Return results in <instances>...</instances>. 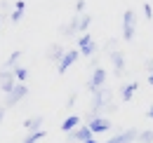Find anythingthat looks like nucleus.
Instances as JSON below:
<instances>
[{"label": "nucleus", "mask_w": 153, "mask_h": 143, "mask_svg": "<svg viewBox=\"0 0 153 143\" xmlns=\"http://www.w3.org/2000/svg\"><path fill=\"white\" fill-rule=\"evenodd\" d=\"M78 52H80V56H87V59L97 54V42L90 33H82L78 38Z\"/></svg>", "instance_id": "nucleus-3"}, {"label": "nucleus", "mask_w": 153, "mask_h": 143, "mask_svg": "<svg viewBox=\"0 0 153 143\" xmlns=\"http://www.w3.org/2000/svg\"><path fill=\"white\" fill-rule=\"evenodd\" d=\"M78 28H80V14L71 17V21H66V24L59 28V33H61L64 38H71V35H78V33H80Z\"/></svg>", "instance_id": "nucleus-7"}, {"label": "nucleus", "mask_w": 153, "mask_h": 143, "mask_svg": "<svg viewBox=\"0 0 153 143\" xmlns=\"http://www.w3.org/2000/svg\"><path fill=\"white\" fill-rule=\"evenodd\" d=\"M134 31H137V14L134 10H125L123 14V40H132L134 38Z\"/></svg>", "instance_id": "nucleus-2"}, {"label": "nucleus", "mask_w": 153, "mask_h": 143, "mask_svg": "<svg viewBox=\"0 0 153 143\" xmlns=\"http://www.w3.org/2000/svg\"><path fill=\"white\" fill-rule=\"evenodd\" d=\"M149 117H151V120H153V106H151V110H149Z\"/></svg>", "instance_id": "nucleus-30"}, {"label": "nucleus", "mask_w": 153, "mask_h": 143, "mask_svg": "<svg viewBox=\"0 0 153 143\" xmlns=\"http://www.w3.org/2000/svg\"><path fill=\"white\" fill-rule=\"evenodd\" d=\"M144 14H146V19H153V7L149 2H144Z\"/></svg>", "instance_id": "nucleus-23"}, {"label": "nucleus", "mask_w": 153, "mask_h": 143, "mask_svg": "<svg viewBox=\"0 0 153 143\" xmlns=\"http://www.w3.org/2000/svg\"><path fill=\"white\" fill-rule=\"evenodd\" d=\"M108 59H111V63H113L115 75L120 77V75L125 73V54L118 52V49H111V52H108Z\"/></svg>", "instance_id": "nucleus-9"}, {"label": "nucleus", "mask_w": 153, "mask_h": 143, "mask_svg": "<svg viewBox=\"0 0 153 143\" xmlns=\"http://www.w3.org/2000/svg\"><path fill=\"white\" fill-rule=\"evenodd\" d=\"M19 61H21V49H14V52L10 54V59L5 61V68H7V71H14V68L19 66Z\"/></svg>", "instance_id": "nucleus-17"}, {"label": "nucleus", "mask_w": 153, "mask_h": 143, "mask_svg": "<svg viewBox=\"0 0 153 143\" xmlns=\"http://www.w3.org/2000/svg\"><path fill=\"white\" fill-rule=\"evenodd\" d=\"M5 113H7V110H5V106H0V125H2V120H5Z\"/></svg>", "instance_id": "nucleus-26"}, {"label": "nucleus", "mask_w": 153, "mask_h": 143, "mask_svg": "<svg viewBox=\"0 0 153 143\" xmlns=\"http://www.w3.org/2000/svg\"><path fill=\"white\" fill-rule=\"evenodd\" d=\"M85 143H101V141H97V139H90V141H85Z\"/></svg>", "instance_id": "nucleus-29"}, {"label": "nucleus", "mask_w": 153, "mask_h": 143, "mask_svg": "<svg viewBox=\"0 0 153 143\" xmlns=\"http://www.w3.org/2000/svg\"><path fill=\"white\" fill-rule=\"evenodd\" d=\"M0 24H2V17H0Z\"/></svg>", "instance_id": "nucleus-31"}, {"label": "nucleus", "mask_w": 153, "mask_h": 143, "mask_svg": "<svg viewBox=\"0 0 153 143\" xmlns=\"http://www.w3.org/2000/svg\"><path fill=\"white\" fill-rule=\"evenodd\" d=\"M47 136V129H38V131H28L26 136H24V141L21 143H38V141H42Z\"/></svg>", "instance_id": "nucleus-16"}, {"label": "nucleus", "mask_w": 153, "mask_h": 143, "mask_svg": "<svg viewBox=\"0 0 153 143\" xmlns=\"http://www.w3.org/2000/svg\"><path fill=\"white\" fill-rule=\"evenodd\" d=\"M90 24H92V17H90V14H80V28H78V31H80V35H82V33H87Z\"/></svg>", "instance_id": "nucleus-18"}, {"label": "nucleus", "mask_w": 153, "mask_h": 143, "mask_svg": "<svg viewBox=\"0 0 153 143\" xmlns=\"http://www.w3.org/2000/svg\"><path fill=\"white\" fill-rule=\"evenodd\" d=\"M78 56H80V52L78 49H66V54L61 56V61L57 63V71H59V75H64V73L68 71L73 63L78 61Z\"/></svg>", "instance_id": "nucleus-5"}, {"label": "nucleus", "mask_w": 153, "mask_h": 143, "mask_svg": "<svg viewBox=\"0 0 153 143\" xmlns=\"http://www.w3.org/2000/svg\"><path fill=\"white\" fill-rule=\"evenodd\" d=\"M76 101H78V91H73V94H71V96H68V99H66V108H68V110H71V108L76 106Z\"/></svg>", "instance_id": "nucleus-21"}, {"label": "nucleus", "mask_w": 153, "mask_h": 143, "mask_svg": "<svg viewBox=\"0 0 153 143\" xmlns=\"http://www.w3.org/2000/svg\"><path fill=\"white\" fill-rule=\"evenodd\" d=\"M14 85H17V80H14V71H5L0 73V89L5 91V94H10V91L14 89Z\"/></svg>", "instance_id": "nucleus-11"}, {"label": "nucleus", "mask_w": 153, "mask_h": 143, "mask_svg": "<svg viewBox=\"0 0 153 143\" xmlns=\"http://www.w3.org/2000/svg\"><path fill=\"white\" fill-rule=\"evenodd\" d=\"M87 127L92 129V134H104V131H108V129H111V120H108V117H104V115H99V117H94V120H90Z\"/></svg>", "instance_id": "nucleus-8"}, {"label": "nucleus", "mask_w": 153, "mask_h": 143, "mask_svg": "<svg viewBox=\"0 0 153 143\" xmlns=\"http://www.w3.org/2000/svg\"><path fill=\"white\" fill-rule=\"evenodd\" d=\"M146 68H149V71H153V59H149V61H146Z\"/></svg>", "instance_id": "nucleus-27"}, {"label": "nucleus", "mask_w": 153, "mask_h": 143, "mask_svg": "<svg viewBox=\"0 0 153 143\" xmlns=\"http://www.w3.org/2000/svg\"><path fill=\"white\" fill-rule=\"evenodd\" d=\"M106 85V71L101 68V66H97L94 71H92V75H90V80H87V89H90V94H94L97 89H101Z\"/></svg>", "instance_id": "nucleus-4"}, {"label": "nucleus", "mask_w": 153, "mask_h": 143, "mask_svg": "<svg viewBox=\"0 0 153 143\" xmlns=\"http://www.w3.org/2000/svg\"><path fill=\"white\" fill-rule=\"evenodd\" d=\"M137 136H139L137 129H125V131L115 134L113 139H108V141H104V143H134V141H137Z\"/></svg>", "instance_id": "nucleus-10"}, {"label": "nucleus", "mask_w": 153, "mask_h": 143, "mask_svg": "<svg viewBox=\"0 0 153 143\" xmlns=\"http://www.w3.org/2000/svg\"><path fill=\"white\" fill-rule=\"evenodd\" d=\"M137 141H139V143H153V129H146V131H139Z\"/></svg>", "instance_id": "nucleus-19"}, {"label": "nucleus", "mask_w": 153, "mask_h": 143, "mask_svg": "<svg viewBox=\"0 0 153 143\" xmlns=\"http://www.w3.org/2000/svg\"><path fill=\"white\" fill-rule=\"evenodd\" d=\"M64 54H66V49H64V45H59V42H54V45L47 47V59H50L52 63H59Z\"/></svg>", "instance_id": "nucleus-12"}, {"label": "nucleus", "mask_w": 153, "mask_h": 143, "mask_svg": "<svg viewBox=\"0 0 153 143\" xmlns=\"http://www.w3.org/2000/svg\"><path fill=\"white\" fill-rule=\"evenodd\" d=\"M68 136V141H76V143H85L90 141V139H94V134H92V129L85 125V127H78L76 131H71V134H66Z\"/></svg>", "instance_id": "nucleus-6"}, {"label": "nucleus", "mask_w": 153, "mask_h": 143, "mask_svg": "<svg viewBox=\"0 0 153 143\" xmlns=\"http://www.w3.org/2000/svg\"><path fill=\"white\" fill-rule=\"evenodd\" d=\"M85 5H87L85 0H78V2H76V12H78V14H82V10H85Z\"/></svg>", "instance_id": "nucleus-24"}, {"label": "nucleus", "mask_w": 153, "mask_h": 143, "mask_svg": "<svg viewBox=\"0 0 153 143\" xmlns=\"http://www.w3.org/2000/svg\"><path fill=\"white\" fill-rule=\"evenodd\" d=\"M78 127H80V117H78V115H68V117L61 122V131H64V134H71V131H76Z\"/></svg>", "instance_id": "nucleus-14"}, {"label": "nucleus", "mask_w": 153, "mask_h": 143, "mask_svg": "<svg viewBox=\"0 0 153 143\" xmlns=\"http://www.w3.org/2000/svg\"><path fill=\"white\" fill-rule=\"evenodd\" d=\"M26 77H28V71H26L24 66H17V68H14V80H17V82H26Z\"/></svg>", "instance_id": "nucleus-20"}, {"label": "nucleus", "mask_w": 153, "mask_h": 143, "mask_svg": "<svg viewBox=\"0 0 153 143\" xmlns=\"http://www.w3.org/2000/svg\"><path fill=\"white\" fill-rule=\"evenodd\" d=\"M42 122H45V117H42V115L26 117V120H24V129H26V134H28V131H38V129H42Z\"/></svg>", "instance_id": "nucleus-13"}, {"label": "nucleus", "mask_w": 153, "mask_h": 143, "mask_svg": "<svg viewBox=\"0 0 153 143\" xmlns=\"http://www.w3.org/2000/svg\"><path fill=\"white\" fill-rule=\"evenodd\" d=\"M26 96H28V87H26V82H17V85H14V89L10 91V94H5V108L17 106V103L24 101Z\"/></svg>", "instance_id": "nucleus-1"}, {"label": "nucleus", "mask_w": 153, "mask_h": 143, "mask_svg": "<svg viewBox=\"0 0 153 143\" xmlns=\"http://www.w3.org/2000/svg\"><path fill=\"white\" fill-rule=\"evenodd\" d=\"M149 85H153V71L149 73Z\"/></svg>", "instance_id": "nucleus-28"}, {"label": "nucleus", "mask_w": 153, "mask_h": 143, "mask_svg": "<svg viewBox=\"0 0 153 143\" xmlns=\"http://www.w3.org/2000/svg\"><path fill=\"white\" fill-rule=\"evenodd\" d=\"M139 89V82H130V85H123L120 87V101H132L134 91Z\"/></svg>", "instance_id": "nucleus-15"}, {"label": "nucleus", "mask_w": 153, "mask_h": 143, "mask_svg": "<svg viewBox=\"0 0 153 143\" xmlns=\"http://www.w3.org/2000/svg\"><path fill=\"white\" fill-rule=\"evenodd\" d=\"M21 17H24V12H21V10H14L10 19H12V24H19V21H21Z\"/></svg>", "instance_id": "nucleus-22"}, {"label": "nucleus", "mask_w": 153, "mask_h": 143, "mask_svg": "<svg viewBox=\"0 0 153 143\" xmlns=\"http://www.w3.org/2000/svg\"><path fill=\"white\" fill-rule=\"evenodd\" d=\"M24 7H26L24 0H17V2H14V10H21V12H24Z\"/></svg>", "instance_id": "nucleus-25"}]
</instances>
